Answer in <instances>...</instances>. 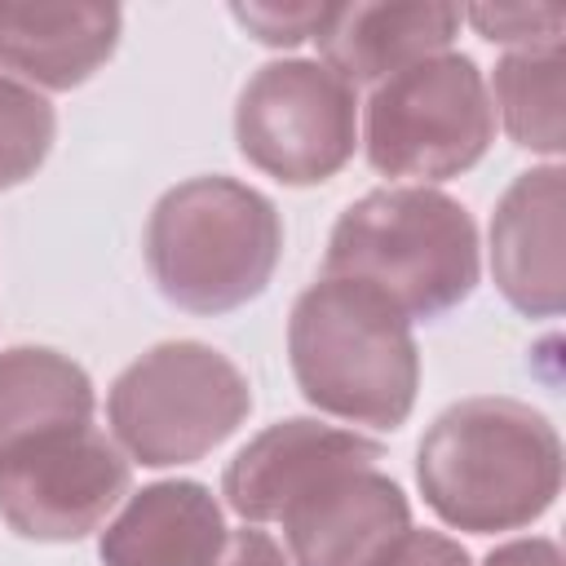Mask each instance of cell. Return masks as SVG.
<instances>
[{
    "label": "cell",
    "instance_id": "obj_9",
    "mask_svg": "<svg viewBox=\"0 0 566 566\" xmlns=\"http://www.w3.org/2000/svg\"><path fill=\"white\" fill-rule=\"evenodd\" d=\"M491 274L526 318H557L566 305V172L526 168L491 212Z\"/></svg>",
    "mask_w": 566,
    "mask_h": 566
},
{
    "label": "cell",
    "instance_id": "obj_8",
    "mask_svg": "<svg viewBox=\"0 0 566 566\" xmlns=\"http://www.w3.org/2000/svg\"><path fill=\"white\" fill-rule=\"evenodd\" d=\"M128 482L133 469L124 451L97 424H84L0 464V517L22 539L71 544L111 517Z\"/></svg>",
    "mask_w": 566,
    "mask_h": 566
},
{
    "label": "cell",
    "instance_id": "obj_18",
    "mask_svg": "<svg viewBox=\"0 0 566 566\" xmlns=\"http://www.w3.org/2000/svg\"><path fill=\"white\" fill-rule=\"evenodd\" d=\"M478 27L482 40L491 44H513V49H548L562 44V27L566 13L562 9H531V4H478L469 13H460Z\"/></svg>",
    "mask_w": 566,
    "mask_h": 566
},
{
    "label": "cell",
    "instance_id": "obj_11",
    "mask_svg": "<svg viewBox=\"0 0 566 566\" xmlns=\"http://www.w3.org/2000/svg\"><path fill=\"white\" fill-rule=\"evenodd\" d=\"M376 460H385L380 442H371L354 429H340V424L292 416V420H279V424L261 429L226 464L221 495L252 526L256 522H279V513L301 491L323 482L327 473L363 469V464H376Z\"/></svg>",
    "mask_w": 566,
    "mask_h": 566
},
{
    "label": "cell",
    "instance_id": "obj_5",
    "mask_svg": "<svg viewBox=\"0 0 566 566\" xmlns=\"http://www.w3.org/2000/svg\"><path fill=\"white\" fill-rule=\"evenodd\" d=\"M248 376L203 340H164L146 349L106 394L115 442L146 469L203 460L248 420Z\"/></svg>",
    "mask_w": 566,
    "mask_h": 566
},
{
    "label": "cell",
    "instance_id": "obj_16",
    "mask_svg": "<svg viewBox=\"0 0 566 566\" xmlns=\"http://www.w3.org/2000/svg\"><path fill=\"white\" fill-rule=\"evenodd\" d=\"M504 133L539 155H562L566 146V57L562 44L548 49H509L495 62L491 80Z\"/></svg>",
    "mask_w": 566,
    "mask_h": 566
},
{
    "label": "cell",
    "instance_id": "obj_1",
    "mask_svg": "<svg viewBox=\"0 0 566 566\" xmlns=\"http://www.w3.org/2000/svg\"><path fill=\"white\" fill-rule=\"evenodd\" d=\"M416 482L424 504L455 531H522L562 491V438L531 402L464 398L420 438Z\"/></svg>",
    "mask_w": 566,
    "mask_h": 566
},
{
    "label": "cell",
    "instance_id": "obj_22",
    "mask_svg": "<svg viewBox=\"0 0 566 566\" xmlns=\"http://www.w3.org/2000/svg\"><path fill=\"white\" fill-rule=\"evenodd\" d=\"M482 566H562V548L544 535H531V539H509L500 548H491L482 557Z\"/></svg>",
    "mask_w": 566,
    "mask_h": 566
},
{
    "label": "cell",
    "instance_id": "obj_19",
    "mask_svg": "<svg viewBox=\"0 0 566 566\" xmlns=\"http://www.w3.org/2000/svg\"><path fill=\"white\" fill-rule=\"evenodd\" d=\"M327 9L332 4H230L234 22L270 49H292L301 40H314L327 22Z\"/></svg>",
    "mask_w": 566,
    "mask_h": 566
},
{
    "label": "cell",
    "instance_id": "obj_17",
    "mask_svg": "<svg viewBox=\"0 0 566 566\" xmlns=\"http://www.w3.org/2000/svg\"><path fill=\"white\" fill-rule=\"evenodd\" d=\"M57 115L44 93L0 71V190L22 186L49 159Z\"/></svg>",
    "mask_w": 566,
    "mask_h": 566
},
{
    "label": "cell",
    "instance_id": "obj_2",
    "mask_svg": "<svg viewBox=\"0 0 566 566\" xmlns=\"http://www.w3.org/2000/svg\"><path fill=\"white\" fill-rule=\"evenodd\" d=\"M478 226L433 186H385L349 203L327 239L323 279H349L385 296L407 323H433L478 287Z\"/></svg>",
    "mask_w": 566,
    "mask_h": 566
},
{
    "label": "cell",
    "instance_id": "obj_10",
    "mask_svg": "<svg viewBox=\"0 0 566 566\" xmlns=\"http://www.w3.org/2000/svg\"><path fill=\"white\" fill-rule=\"evenodd\" d=\"M279 522L296 566H371L411 526V504L389 473L363 464L301 491Z\"/></svg>",
    "mask_w": 566,
    "mask_h": 566
},
{
    "label": "cell",
    "instance_id": "obj_13",
    "mask_svg": "<svg viewBox=\"0 0 566 566\" xmlns=\"http://www.w3.org/2000/svg\"><path fill=\"white\" fill-rule=\"evenodd\" d=\"M124 13L97 0L22 4L0 0V66L31 88H80L119 44Z\"/></svg>",
    "mask_w": 566,
    "mask_h": 566
},
{
    "label": "cell",
    "instance_id": "obj_12",
    "mask_svg": "<svg viewBox=\"0 0 566 566\" xmlns=\"http://www.w3.org/2000/svg\"><path fill=\"white\" fill-rule=\"evenodd\" d=\"M226 517L195 478H168L133 491L97 539L102 566H217Z\"/></svg>",
    "mask_w": 566,
    "mask_h": 566
},
{
    "label": "cell",
    "instance_id": "obj_4",
    "mask_svg": "<svg viewBox=\"0 0 566 566\" xmlns=\"http://www.w3.org/2000/svg\"><path fill=\"white\" fill-rule=\"evenodd\" d=\"M283 256L274 199L234 177H190L159 195L146 221V265L164 301L226 314L256 301Z\"/></svg>",
    "mask_w": 566,
    "mask_h": 566
},
{
    "label": "cell",
    "instance_id": "obj_6",
    "mask_svg": "<svg viewBox=\"0 0 566 566\" xmlns=\"http://www.w3.org/2000/svg\"><path fill=\"white\" fill-rule=\"evenodd\" d=\"M495 137V106L469 53H433L376 84L363 150L380 177L447 181L469 172Z\"/></svg>",
    "mask_w": 566,
    "mask_h": 566
},
{
    "label": "cell",
    "instance_id": "obj_15",
    "mask_svg": "<svg viewBox=\"0 0 566 566\" xmlns=\"http://www.w3.org/2000/svg\"><path fill=\"white\" fill-rule=\"evenodd\" d=\"M93 380L75 358L49 345L0 349V464L44 438L93 424Z\"/></svg>",
    "mask_w": 566,
    "mask_h": 566
},
{
    "label": "cell",
    "instance_id": "obj_7",
    "mask_svg": "<svg viewBox=\"0 0 566 566\" xmlns=\"http://www.w3.org/2000/svg\"><path fill=\"white\" fill-rule=\"evenodd\" d=\"M239 155L283 186L332 181L358 146V97L310 57L265 62L234 102Z\"/></svg>",
    "mask_w": 566,
    "mask_h": 566
},
{
    "label": "cell",
    "instance_id": "obj_20",
    "mask_svg": "<svg viewBox=\"0 0 566 566\" xmlns=\"http://www.w3.org/2000/svg\"><path fill=\"white\" fill-rule=\"evenodd\" d=\"M371 566H473V557L464 553L460 539H451L442 531H416V526H407Z\"/></svg>",
    "mask_w": 566,
    "mask_h": 566
},
{
    "label": "cell",
    "instance_id": "obj_14",
    "mask_svg": "<svg viewBox=\"0 0 566 566\" xmlns=\"http://www.w3.org/2000/svg\"><path fill=\"white\" fill-rule=\"evenodd\" d=\"M460 31V9L451 4H332L318 40L323 66L349 88L385 84L389 75L451 53Z\"/></svg>",
    "mask_w": 566,
    "mask_h": 566
},
{
    "label": "cell",
    "instance_id": "obj_3",
    "mask_svg": "<svg viewBox=\"0 0 566 566\" xmlns=\"http://www.w3.org/2000/svg\"><path fill=\"white\" fill-rule=\"evenodd\" d=\"M287 363L310 407L367 424H407L420 389L411 323L371 287L349 279L310 283L287 318Z\"/></svg>",
    "mask_w": 566,
    "mask_h": 566
},
{
    "label": "cell",
    "instance_id": "obj_21",
    "mask_svg": "<svg viewBox=\"0 0 566 566\" xmlns=\"http://www.w3.org/2000/svg\"><path fill=\"white\" fill-rule=\"evenodd\" d=\"M217 566H287V557L265 531L243 526V531L226 535V548H221Z\"/></svg>",
    "mask_w": 566,
    "mask_h": 566
}]
</instances>
